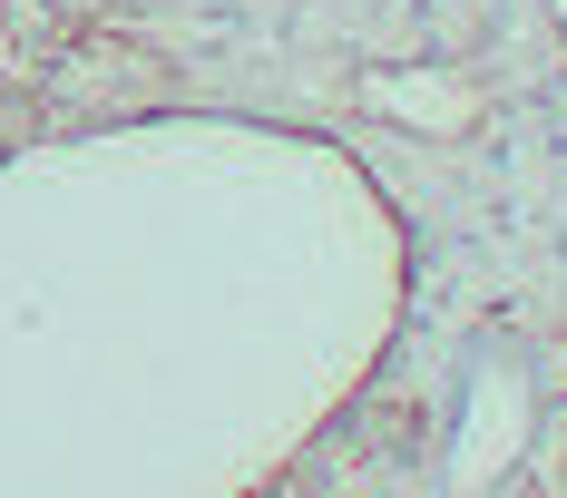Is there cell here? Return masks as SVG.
Returning a JSON list of instances; mask_svg holds the SVG:
<instances>
[{"label": "cell", "instance_id": "6da1fadb", "mask_svg": "<svg viewBox=\"0 0 567 498\" xmlns=\"http://www.w3.org/2000/svg\"><path fill=\"white\" fill-rule=\"evenodd\" d=\"M382 176L255 117L0 157V498H275L411 323Z\"/></svg>", "mask_w": 567, "mask_h": 498}, {"label": "cell", "instance_id": "7a4b0ae2", "mask_svg": "<svg viewBox=\"0 0 567 498\" xmlns=\"http://www.w3.org/2000/svg\"><path fill=\"white\" fill-rule=\"evenodd\" d=\"M538 440H548V342L489 313L441 352V382L421 401L411 498H518Z\"/></svg>", "mask_w": 567, "mask_h": 498}, {"label": "cell", "instance_id": "3957f363", "mask_svg": "<svg viewBox=\"0 0 567 498\" xmlns=\"http://www.w3.org/2000/svg\"><path fill=\"white\" fill-rule=\"evenodd\" d=\"M548 10H558V30H567V0H548Z\"/></svg>", "mask_w": 567, "mask_h": 498}, {"label": "cell", "instance_id": "277c9868", "mask_svg": "<svg viewBox=\"0 0 567 498\" xmlns=\"http://www.w3.org/2000/svg\"><path fill=\"white\" fill-rule=\"evenodd\" d=\"M538 498H567V489H538Z\"/></svg>", "mask_w": 567, "mask_h": 498}]
</instances>
